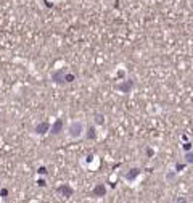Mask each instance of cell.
<instances>
[{
	"label": "cell",
	"mask_w": 193,
	"mask_h": 203,
	"mask_svg": "<svg viewBox=\"0 0 193 203\" xmlns=\"http://www.w3.org/2000/svg\"><path fill=\"white\" fill-rule=\"evenodd\" d=\"M187 161H188V163H193V153L187 155Z\"/></svg>",
	"instance_id": "obj_1"
}]
</instances>
